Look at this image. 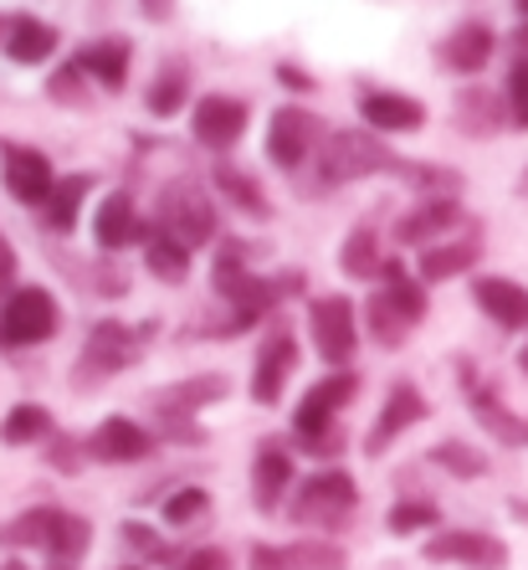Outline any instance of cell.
I'll list each match as a JSON object with an SVG mask.
<instances>
[{
  "label": "cell",
  "mask_w": 528,
  "mask_h": 570,
  "mask_svg": "<svg viewBox=\"0 0 528 570\" xmlns=\"http://www.w3.org/2000/svg\"><path fill=\"white\" fill-rule=\"evenodd\" d=\"M251 124V108L241 104V98L231 94H206L196 104V114H190V134H196L200 149H216V155H226V149L237 145L241 134H247Z\"/></svg>",
  "instance_id": "obj_12"
},
{
  "label": "cell",
  "mask_w": 528,
  "mask_h": 570,
  "mask_svg": "<svg viewBox=\"0 0 528 570\" xmlns=\"http://www.w3.org/2000/svg\"><path fill=\"white\" fill-rule=\"evenodd\" d=\"M62 570H67V566H62Z\"/></svg>",
  "instance_id": "obj_53"
},
{
  "label": "cell",
  "mask_w": 528,
  "mask_h": 570,
  "mask_svg": "<svg viewBox=\"0 0 528 570\" xmlns=\"http://www.w3.org/2000/svg\"><path fill=\"white\" fill-rule=\"evenodd\" d=\"M0 180L21 206H47L57 190L52 159L31 145H0Z\"/></svg>",
  "instance_id": "obj_11"
},
{
  "label": "cell",
  "mask_w": 528,
  "mask_h": 570,
  "mask_svg": "<svg viewBox=\"0 0 528 570\" xmlns=\"http://www.w3.org/2000/svg\"><path fill=\"white\" fill-rule=\"evenodd\" d=\"M292 448L313 452V458H339V452H343V432H339V426H329V432H313V438H292Z\"/></svg>",
  "instance_id": "obj_42"
},
{
  "label": "cell",
  "mask_w": 528,
  "mask_h": 570,
  "mask_svg": "<svg viewBox=\"0 0 528 570\" xmlns=\"http://www.w3.org/2000/svg\"><path fill=\"white\" fill-rule=\"evenodd\" d=\"M0 37H6V21H0Z\"/></svg>",
  "instance_id": "obj_51"
},
{
  "label": "cell",
  "mask_w": 528,
  "mask_h": 570,
  "mask_svg": "<svg viewBox=\"0 0 528 570\" xmlns=\"http://www.w3.org/2000/svg\"><path fill=\"white\" fill-rule=\"evenodd\" d=\"M339 544L298 540V544H251V570H343Z\"/></svg>",
  "instance_id": "obj_18"
},
{
  "label": "cell",
  "mask_w": 528,
  "mask_h": 570,
  "mask_svg": "<svg viewBox=\"0 0 528 570\" xmlns=\"http://www.w3.org/2000/svg\"><path fill=\"white\" fill-rule=\"evenodd\" d=\"M514 47H518V57H524V62H528V21L514 31Z\"/></svg>",
  "instance_id": "obj_47"
},
{
  "label": "cell",
  "mask_w": 528,
  "mask_h": 570,
  "mask_svg": "<svg viewBox=\"0 0 528 570\" xmlns=\"http://www.w3.org/2000/svg\"><path fill=\"white\" fill-rule=\"evenodd\" d=\"M211 509V493L206 489H180L165 499V524H175V530H186V524H196L200 514Z\"/></svg>",
  "instance_id": "obj_39"
},
{
  "label": "cell",
  "mask_w": 528,
  "mask_h": 570,
  "mask_svg": "<svg viewBox=\"0 0 528 570\" xmlns=\"http://www.w3.org/2000/svg\"><path fill=\"white\" fill-rule=\"evenodd\" d=\"M467 216H462V206H457V200H421V206H416V212H406L396 222V242L400 247H436V237H441V232H457V226H462Z\"/></svg>",
  "instance_id": "obj_21"
},
{
  "label": "cell",
  "mask_w": 528,
  "mask_h": 570,
  "mask_svg": "<svg viewBox=\"0 0 528 570\" xmlns=\"http://www.w3.org/2000/svg\"><path fill=\"white\" fill-rule=\"evenodd\" d=\"M145 263H149V273H155L159 283H186V273H190V247H186V242H175L165 226H149V237H145Z\"/></svg>",
  "instance_id": "obj_29"
},
{
  "label": "cell",
  "mask_w": 528,
  "mask_h": 570,
  "mask_svg": "<svg viewBox=\"0 0 528 570\" xmlns=\"http://www.w3.org/2000/svg\"><path fill=\"white\" fill-rule=\"evenodd\" d=\"M390 175H400V180H410V186L431 190V200H451L457 190H462V175L447 170V165H416V159H396V170H390Z\"/></svg>",
  "instance_id": "obj_36"
},
{
  "label": "cell",
  "mask_w": 528,
  "mask_h": 570,
  "mask_svg": "<svg viewBox=\"0 0 528 570\" xmlns=\"http://www.w3.org/2000/svg\"><path fill=\"white\" fill-rule=\"evenodd\" d=\"M292 365H298V340L288 330H272L262 340V350H257V365H251V401L257 406H278Z\"/></svg>",
  "instance_id": "obj_15"
},
{
  "label": "cell",
  "mask_w": 528,
  "mask_h": 570,
  "mask_svg": "<svg viewBox=\"0 0 528 570\" xmlns=\"http://www.w3.org/2000/svg\"><path fill=\"white\" fill-rule=\"evenodd\" d=\"M518 196H524V200H528V170H524V175H518Z\"/></svg>",
  "instance_id": "obj_48"
},
{
  "label": "cell",
  "mask_w": 528,
  "mask_h": 570,
  "mask_svg": "<svg viewBox=\"0 0 528 570\" xmlns=\"http://www.w3.org/2000/svg\"><path fill=\"white\" fill-rule=\"evenodd\" d=\"M175 570H231V556L216 550V544H206V550H190L186 560H175Z\"/></svg>",
  "instance_id": "obj_43"
},
{
  "label": "cell",
  "mask_w": 528,
  "mask_h": 570,
  "mask_svg": "<svg viewBox=\"0 0 528 570\" xmlns=\"http://www.w3.org/2000/svg\"><path fill=\"white\" fill-rule=\"evenodd\" d=\"M426 560L436 566H462V570H502L508 566V544L482 530H436L426 540Z\"/></svg>",
  "instance_id": "obj_10"
},
{
  "label": "cell",
  "mask_w": 528,
  "mask_h": 570,
  "mask_svg": "<svg viewBox=\"0 0 528 570\" xmlns=\"http://www.w3.org/2000/svg\"><path fill=\"white\" fill-rule=\"evenodd\" d=\"M159 226L170 232L175 242H186L190 253L196 247H211L221 222H216V200L200 180H175V186L159 190Z\"/></svg>",
  "instance_id": "obj_5"
},
{
  "label": "cell",
  "mask_w": 528,
  "mask_h": 570,
  "mask_svg": "<svg viewBox=\"0 0 528 570\" xmlns=\"http://www.w3.org/2000/svg\"><path fill=\"white\" fill-rule=\"evenodd\" d=\"M0 544L11 550H41L52 560H78L88 544H93V524L72 509H57V504H41V509H27L21 519H11L0 530Z\"/></svg>",
  "instance_id": "obj_2"
},
{
  "label": "cell",
  "mask_w": 528,
  "mask_h": 570,
  "mask_svg": "<svg viewBox=\"0 0 528 570\" xmlns=\"http://www.w3.org/2000/svg\"><path fill=\"white\" fill-rule=\"evenodd\" d=\"M278 82H282V88H292V94H313V88H318V82L308 78L303 67H292V62L278 67Z\"/></svg>",
  "instance_id": "obj_44"
},
{
  "label": "cell",
  "mask_w": 528,
  "mask_h": 570,
  "mask_svg": "<svg viewBox=\"0 0 528 570\" xmlns=\"http://www.w3.org/2000/svg\"><path fill=\"white\" fill-rule=\"evenodd\" d=\"M467 401H472L477 422L488 426V432H492V438H498V442H508V448H518V442H528V426L518 422V416H508V412H502L498 401H492V391H482V385H472V396H467Z\"/></svg>",
  "instance_id": "obj_35"
},
{
  "label": "cell",
  "mask_w": 528,
  "mask_h": 570,
  "mask_svg": "<svg viewBox=\"0 0 528 570\" xmlns=\"http://www.w3.org/2000/svg\"><path fill=\"white\" fill-rule=\"evenodd\" d=\"M431 463L447 468V473H457V478H482L488 473V458H482L477 448H467V442H436Z\"/></svg>",
  "instance_id": "obj_37"
},
{
  "label": "cell",
  "mask_w": 528,
  "mask_h": 570,
  "mask_svg": "<svg viewBox=\"0 0 528 570\" xmlns=\"http://www.w3.org/2000/svg\"><path fill=\"white\" fill-rule=\"evenodd\" d=\"M139 6H145V16H149V21H165V16L175 11V0H139Z\"/></svg>",
  "instance_id": "obj_46"
},
{
  "label": "cell",
  "mask_w": 528,
  "mask_h": 570,
  "mask_svg": "<svg viewBox=\"0 0 528 570\" xmlns=\"http://www.w3.org/2000/svg\"><path fill=\"white\" fill-rule=\"evenodd\" d=\"M186 98H190V62H180V57L159 62L155 82H149V94H145V108L155 119H170V114L186 108Z\"/></svg>",
  "instance_id": "obj_28"
},
{
  "label": "cell",
  "mask_w": 528,
  "mask_h": 570,
  "mask_svg": "<svg viewBox=\"0 0 528 570\" xmlns=\"http://www.w3.org/2000/svg\"><path fill=\"white\" fill-rule=\"evenodd\" d=\"M492 47H498V37H492L488 21H462L457 31H447L436 41V67L457 72V78H477L492 62Z\"/></svg>",
  "instance_id": "obj_14"
},
{
  "label": "cell",
  "mask_w": 528,
  "mask_h": 570,
  "mask_svg": "<svg viewBox=\"0 0 528 570\" xmlns=\"http://www.w3.org/2000/svg\"><path fill=\"white\" fill-rule=\"evenodd\" d=\"M149 226L145 216H139V206H133L123 190H113V196H103V206H98L93 216V242L103 247V253H123V247H133V242H145Z\"/></svg>",
  "instance_id": "obj_19"
},
{
  "label": "cell",
  "mask_w": 528,
  "mask_h": 570,
  "mask_svg": "<svg viewBox=\"0 0 528 570\" xmlns=\"http://www.w3.org/2000/svg\"><path fill=\"white\" fill-rule=\"evenodd\" d=\"M47 98H57L62 108H88V72L78 62L57 67L52 78H47Z\"/></svg>",
  "instance_id": "obj_38"
},
{
  "label": "cell",
  "mask_w": 528,
  "mask_h": 570,
  "mask_svg": "<svg viewBox=\"0 0 528 570\" xmlns=\"http://www.w3.org/2000/svg\"><path fill=\"white\" fill-rule=\"evenodd\" d=\"M477 308L498 324V330H528V288L514 278H477L472 283Z\"/></svg>",
  "instance_id": "obj_22"
},
{
  "label": "cell",
  "mask_w": 528,
  "mask_h": 570,
  "mask_svg": "<svg viewBox=\"0 0 528 570\" xmlns=\"http://www.w3.org/2000/svg\"><path fill=\"white\" fill-rule=\"evenodd\" d=\"M380 283L385 288L365 304V318H370V334L380 340V345H400V340L426 318V288L416 278H406V267L400 263H385Z\"/></svg>",
  "instance_id": "obj_3"
},
{
  "label": "cell",
  "mask_w": 528,
  "mask_h": 570,
  "mask_svg": "<svg viewBox=\"0 0 528 570\" xmlns=\"http://www.w3.org/2000/svg\"><path fill=\"white\" fill-rule=\"evenodd\" d=\"M72 62H78L88 78H98V88H103V94H123V82H129V62H133V47L123 37H103V41H93V47H82Z\"/></svg>",
  "instance_id": "obj_26"
},
{
  "label": "cell",
  "mask_w": 528,
  "mask_h": 570,
  "mask_svg": "<svg viewBox=\"0 0 528 570\" xmlns=\"http://www.w3.org/2000/svg\"><path fill=\"white\" fill-rule=\"evenodd\" d=\"M82 452L98 463H139L155 452V438L129 416H108V422H98L93 438H82Z\"/></svg>",
  "instance_id": "obj_17"
},
{
  "label": "cell",
  "mask_w": 528,
  "mask_h": 570,
  "mask_svg": "<svg viewBox=\"0 0 528 570\" xmlns=\"http://www.w3.org/2000/svg\"><path fill=\"white\" fill-rule=\"evenodd\" d=\"M292 452L282 448V442H267L262 452H257V463H251V499H257V509L262 514H272V509L282 504V493L292 489Z\"/></svg>",
  "instance_id": "obj_23"
},
{
  "label": "cell",
  "mask_w": 528,
  "mask_h": 570,
  "mask_svg": "<svg viewBox=\"0 0 528 570\" xmlns=\"http://www.w3.org/2000/svg\"><path fill=\"white\" fill-rule=\"evenodd\" d=\"M226 391H231V381H226L221 371H216V375H190V381H180V385L155 391V416H190V422H196L200 406L221 401Z\"/></svg>",
  "instance_id": "obj_25"
},
{
  "label": "cell",
  "mask_w": 528,
  "mask_h": 570,
  "mask_svg": "<svg viewBox=\"0 0 528 570\" xmlns=\"http://www.w3.org/2000/svg\"><path fill=\"white\" fill-rule=\"evenodd\" d=\"M355 504H359L355 478L343 473V468H323V473L303 478L292 489L288 514H292V524H308V530H343Z\"/></svg>",
  "instance_id": "obj_4"
},
{
  "label": "cell",
  "mask_w": 528,
  "mask_h": 570,
  "mask_svg": "<svg viewBox=\"0 0 528 570\" xmlns=\"http://www.w3.org/2000/svg\"><path fill=\"white\" fill-rule=\"evenodd\" d=\"M62 324V308L47 288H16L0 304V345L27 350V345H47Z\"/></svg>",
  "instance_id": "obj_6"
},
{
  "label": "cell",
  "mask_w": 528,
  "mask_h": 570,
  "mask_svg": "<svg viewBox=\"0 0 528 570\" xmlns=\"http://www.w3.org/2000/svg\"><path fill=\"white\" fill-rule=\"evenodd\" d=\"M133 360H139V340H133V334L123 330L119 318H98L93 334H88V345H82L78 371H72V385L108 381V375L129 371Z\"/></svg>",
  "instance_id": "obj_8"
},
{
  "label": "cell",
  "mask_w": 528,
  "mask_h": 570,
  "mask_svg": "<svg viewBox=\"0 0 528 570\" xmlns=\"http://www.w3.org/2000/svg\"><path fill=\"white\" fill-rule=\"evenodd\" d=\"M123 570H139V566H123Z\"/></svg>",
  "instance_id": "obj_52"
},
{
  "label": "cell",
  "mask_w": 528,
  "mask_h": 570,
  "mask_svg": "<svg viewBox=\"0 0 528 570\" xmlns=\"http://www.w3.org/2000/svg\"><path fill=\"white\" fill-rule=\"evenodd\" d=\"M359 114L375 134H416L426 129V104L410 94H390V88H375V94L359 98Z\"/></svg>",
  "instance_id": "obj_20"
},
{
  "label": "cell",
  "mask_w": 528,
  "mask_h": 570,
  "mask_svg": "<svg viewBox=\"0 0 528 570\" xmlns=\"http://www.w3.org/2000/svg\"><path fill=\"white\" fill-rule=\"evenodd\" d=\"M57 52V27L37 21V16H11L6 21V57L21 67H37Z\"/></svg>",
  "instance_id": "obj_27"
},
{
  "label": "cell",
  "mask_w": 528,
  "mask_h": 570,
  "mask_svg": "<svg viewBox=\"0 0 528 570\" xmlns=\"http://www.w3.org/2000/svg\"><path fill=\"white\" fill-rule=\"evenodd\" d=\"M477 257H482V242H477V237L426 247V253H421V278L426 283H447V278H457V273H467Z\"/></svg>",
  "instance_id": "obj_31"
},
{
  "label": "cell",
  "mask_w": 528,
  "mask_h": 570,
  "mask_svg": "<svg viewBox=\"0 0 528 570\" xmlns=\"http://www.w3.org/2000/svg\"><path fill=\"white\" fill-rule=\"evenodd\" d=\"M41 438H52V412H47V406L21 401V406H11L6 422H0V442H11V448H27V442H41Z\"/></svg>",
  "instance_id": "obj_34"
},
{
  "label": "cell",
  "mask_w": 528,
  "mask_h": 570,
  "mask_svg": "<svg viewBox=\"0 0 528 570\" xmlns=\"http://www.w3.org/2000/svg\"><path fill=\"white\" fill-rule=\"evenodd\" d=\"M88 190H93V180H88V175H62V180H57V190H52V200L41 206V212H47V226H52V232H72Z\"/></svg>",
  "instance_id": "obj_33"
},
{
  "label": "cell",
  "mask_w": 528,
  "mask_h": 570,
  "mask_svg": "<svg viewBox=\"0 0 528 570\" xmlns=\"http://www.w3.org/2000/svg\"><path fill=\"white\" fill-rule=\"evenodd\" d=\"M518 371H524V375H528V345H524V350H518Z\"/></svg>",
  "instance_id": "obj_49"
},
{
  "label": "cell",
  "mask_w": 528,
  "mask_h": 570,
  "mask_svg": "<svg viewBox=\"0 0 528 570\" xmlns=\"http://www.w3.org/2000/svg\"><path fill=\"white\" fill-rule=\"evenodd\" d=\"M329 139V129L318 124V114H308V108L288 104L272 114V124H267V159L278 165V170H303L308 159L318 155V145Z\"/></svg>",
  "instance_id": "obj_7"
},
{
  "label": "cell",
  "mask_w": 528,
  "mask_h": 570,
  "mask_svg": "<svg viewBox=\"0 0 528 570\" xmlns=\"http://www.w3.org/2000/svg\"><path fill=\"white\" fill-rule=\"evenodd\" d=\"M451 124L467 134V139H492V134L508 124V98H498L492 88H467L451 104Z\"/></svg>",
  "instance_id": "obj_24"
},
{
  "label": "cell",
  "mask_w": 528,
  "mask_h": 570,
  "mask_svg": "<svg viewBox=\"0 0 528 570\" xmlns=\"http://www.w3.org/2000/svg\"><path fill=\"white\" fill-rule=\"evenodd\" d=\"M436 504H426V499H416V504H396L390 509V519H385V524H390V534H416V530H436Z\"/></svg>",
  "instance_id": "obj_40"
},
{
  "label": "cell",
  "mask_w": 528,
  "mask_h": 570,
  "mask_svg": "<svg viewBox=\"0 0 528 570\" xmlns=\"http://www.w3.org/2000/svg\"><path fill=\"white\" fill-rule=\"evenodd\" d=\"M339 263H343V273L349 278H359V283H370V278H380V232H375L370 222H359L349 237H343V253H339Z\"/></svg>",
  "instance_id": "obj_32"
},
{
  "label": "cell",
  "mask_w": 528,
  "mask_h": 570,
  "mask_svg": "<svg viewBox=\"0 0 528 570\" xmlns=\"http://www.w3.org/2000/svg\"><path fill=\"white\" fill-rule=\"evenodd\" d=\"M52 442V463L62 468V473H72V468H78V442L72 438H47Z\"/></svg>",
  "instance_id": "obj_45"
},
{
  "label": "cell",
  "mask_w": 528,
  "mask_h": 570,
  "mask_svg": "<svg viewBox=\"0 0 528 570\" xmlns=\"http://www.w3.org/2000/svg\"><path fill=\"white\" fill-rule=\"evenodd\" d=\"M514 6H518V11H524V21H528V0H514Z\"/></svg>",
  "instance_id": "obj_50"
},
{
  "label": "cell",
  "mask_w": 528,
  "mask_h": 570,
  "mask_svg": "<svg viewBox=\"0 0 528 570\" xmlns=\"http://www.w3.org/2000/svg\"><path fill=\"white\" fill-rule=\"evenodd\" d=\"M308 334H313V350L329 360L333 371H343L349 360H355V304L343 298V293H329V298H313L308 308Z\"/></svg>",
  "instance_id": "obj_9"
},
{
  "label": "cell",
  "mask_w": 528,
  "mask_h": 570,
  "mask_svg": "<svg viewBox=\"0 0 528 570\" xmlns=\"http://www.w3.org/2000/svg\"><path fill=\"white\" fill-rule=\"evenodd\" d=\"M426 396L416 391L410 381H396L390 385V396H385V406H380V416H375V426H370V438H365V452L370 458H380V452H390V442L406 432V426H416V422H426Z\"/></svg>",
  "instance_id": "obj_16"
},
{
  "label": "cell",
  "mask_w": 528,
  "mask_h": 570,
  "mask_svg": "<svg viewBox=\"0 0 528 570\" xmlns=\"http://www.w3.org/2000/svg\"><path fill=\"white\" fill-rule=\"evenodd\" d=\"M508 119H514L518 129H528V62L524 57L508 67Z\"/></svg>",
  "instance_id": "obj_41"
},
{
  "label": "cell",
  "mask_w": 528,
  "mask_h": 570,
  "mask_svg": "<svg viewBox=\"0 0 528 570\" xmlns=\"http://www.w3.org/2000/svg\"><path fill=\"white\" fill-rule=\"evenodd\" d=\"M318 165H313V190L329 186H349V180H365V175H390L396 170V155L380 145V134L375 129H333L323 145H318Z\"/></svg>",
  "instance_id": "obj_1"
},
{
  "label": "cell",
  "mask_w": 528,
  "mask_h": 570,
  "mask_svg": "<svg viewBox=\"0 0 528 570\" xmlns=\"http://www.w3.org/2000/svg\"><path fill=\"white\" fill-rule=\"evenodd\" d=\"M355 396H359V375L355 371L323 375V381H318L313 391L298 401V412H292V438H313V432H329V426H339V422H333V412H343V406H349Z\"/></svg>",
  "instance_id": "obj_13"
},
{
  "label": "cell",
  "mask_w": 528,
  "mask_h": 570,
  "mask_svg": "<svg viewBox=\"0 0 528 570\" xmlns=\"http://www.w3.org/2000/svg\"><path fill=\"white\" fill-rule=\"evenodd\" d=\"M211 186L221 190L237 212H247V216H257V222H267L272 216V200L262 196V186H257V175H247V170H237V165H216V175H211Z\"/></svg>",
  "instance_id": "obj_30"
}]
</instances>
